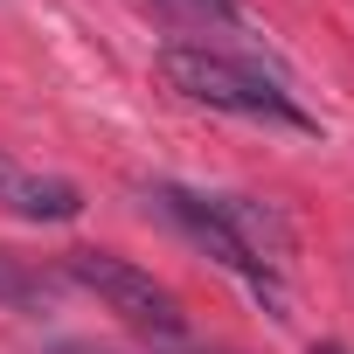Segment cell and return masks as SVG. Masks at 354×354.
<instances>
[{
  "mask_svg": "<svg viewBox=\"0 0 354 354\" xmlns=\"http://www.w3.org/2000/svg\"><path fill=\"white\" fill-rule=\"evenodd\" d=\"M160 84L174 97H188V104H209V111H230V118H264V125H285V132H319L313 111L292 104V91L223 49H202V42H167L153 56Z\"/></svg>",
  "mask_w": 354,
  "mask_h": 354,
  "instance_id": "obj_1",
  "label": "cell"
},
{
  "mask_svg": "<svg viewBox=\"0 0 354 354\" xmlns=\"http://www.w3.org/2000/svg\"><path fill=\"white\" fill-rule=\"evenodd\" d=\"M146 202H153L174 230H181L195 250H209V257H216L243 292H257V299L271 306V319H285V313H292V299H285V271H271V264H264V257H257V250L223 223V209H216L209 195H195V188H181V181H153V188H146Z\"/></svg>",
  "mask_w": 354,
  "mask_h": 354,
  "instance_id": "obj_2",
  "label": "cell"
},
{
  "mask_svg": "<svg viewBox=\"0 0 354 354\" xmlns=\"http://www.w3.org/2000/svg\"><path fill=\"white\" fill-rule=\"evenodd\" d=\"M63 271H70V285H84L91 299H104L125 326L153 333L160 347L188 340V313H181V299H174L153 271H139L132 257H111V250H70Z\"/></svg>",
  "mask_w": 354,
  "mask_h": 354,
  "instance_id": "obj_3",
  "label": "cell"
},
{
  "mask_svg": "<svg viewBox=\"0 0 354 354\" xmlns=\"http://www.w3.org/2000/svg\"><path fill=\"white\" fill-rule=\"evenodd\" d=\"M0 202H8L15 216H28V223H77V209H84V195L70 181H56V174H28L8 153H0Z\"/></svg>",
  "mask_w": 354,
  "mask_h": 354,
  "instance_id": "obj_4",
  "label": "cell"
},
{
  "mask_svg": "<svg viewBox=\"0 0 354 354\" xmlns=\"http://www.w3.org/2000/svg\"><path fill=\"white\" fill-rule=\"evenodd\" d=\"M0 306L42 313V306H49V278H42V271H28L21 257H8V250H0Z\"/></svg>",
  "mask_w": 354,
  "mask_h": 354,
  "instance_id": "obj_5",
  "label": "cell"
},
{
  "mask_svg": "<svg viewBox=\"0 0 354 354\" xmlns=\"http://www.w3.org/2000/svg\"><path fill=\"white\" fill-rule=\"evenodd\" d=\"M188 8H202V15H223V21H230V15H236V0H188Z\"/></svg>",
  "mask_w": 354,
  "mask_h": 354,
  "instance_id": "obj_6",
  "label": "cell"
},
{
  "mask_svg": "<svg viewBox=\"0 0 354 354\" xmlns=\"http://www.w3.org/2000/svg\"><path fill=\"white\" fill-rule=\"evenodd\" d=\"M49 354H111V347H91V340H63V347H49Z\"/></svg>",
  "mask_w": 354,
  "mask_h": 354,
  "instance_id": "obj_7",
  "label": "cell"
},
{
  "mask_svg": "<svg viewBox=\"0 0 354 354\" xmlns=\"http://www.w3.org/2000/svg\"><path fill=\"white\" fill-rule=\"evenodd\" d=\"M167 354H230V347H195V340H174Z\"/></svg>",
  "mask_w": 354,
  "mask_h": 354,
  "instance_id": "obj_8",
  "label": "cell"
},
{
  "mask_svg": "<svg viewBox=\"0 0 354 354\" xmlns=\"http://www.w3.org/2000/svg\"><path fill=\"white\" fill-rule=\"evenodd\" d=\"M313 354H347V347H333V340H319V347H313Z\"/></svg>",
  "mask_w": 354,
  "mask_h": 354,
  "instance_id": "obj_9",
  "label": "cell"
}]
</instances>
